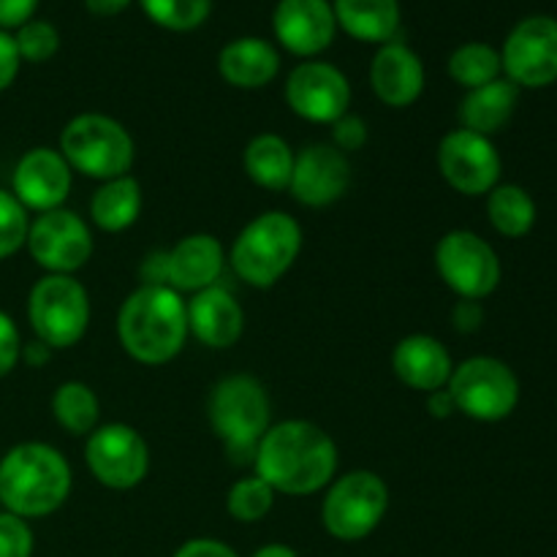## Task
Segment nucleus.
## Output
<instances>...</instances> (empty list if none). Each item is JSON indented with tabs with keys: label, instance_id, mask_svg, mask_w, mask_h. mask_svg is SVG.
<instances>
[{
	"label": "nucleus",
	"instance_id": "33",
	"mask_svg": "<svg viewBox=\"0 0 557 557\" xmlns=\"http://www.w3.org/2000/svg\"><path fill=\"white\" fill-rule=\"evenodd\" d=\"M14 41L22 60H27V63H47V60L58 54L60 33L47 20H27L25 25L16 27Z\"/></svg>",
	"mask_w": 557,
	"mask_h": 557
},
{
	"label": "nucleus",
	"instance_id": "5",
	"mask_svg": "<svg viewBox=\"0 0 557 557\" xmlns=\"http://www.w3.org/2000/svg\"><path fill=\"white\" fill-rule=\"evenodd\" d=\"M207 417L228 455L237 460L250 455L253 460L256 446L272 428V403L256 375L234 373L212 386Z\"/></svg>",
	"mask_w": 557,
	"mask_h": 557
},
{
	"label": "nucleus",
	"instance_id": "16",
	"mask_svg": "<svg viewBox=\"0 0 557 557\" xmlns=\"http://www.w3.org/2000/svg\"><path fill=\"white\" fill-rule=\"evenodd\" d=\"M74 172L52 147H33L16 161L14 177H11V194L16 196L27 212L60 210L71 194Z\"/></svg>",
	"mask_w": 557,
	"mask_h": 557
},
{
	"label": "nucleus",
	"instance_id": "39",
	"mask_svg": "<svg viewBox=\"0 0 557 557\" xmlns=\"http://www.w3.org/2000/svg\"><path fill=\"white\" fill-rule=\"evenodd\" d=\"M38 0H0V30H16L33 20Z\"/></svg>",
	"mask_w": 557,
	"mask_h": 557
},
{
	"label": "nucleus",
	"instance_id": "4",
	"mask_svg": "<svg viewBox=\"0 0 557 557\" xmlns=\"http://www.w3.org/2000/svg\"><path fill=\"white\" fill-rule=\"evenodd\" d=\"M302 250V226L283 210L256 215L234 239L228 264L234 275L253 288H272L283 281Z\"/></svg>",
	"mask_w": 557,
	"mask_h": 557
},
{
	"label": "nucleus",
	"instance_id": "15",
	"mask_svg": "<svg viewBox=\"0 0 557 557\" xmlns=\"http://www.w3.org/2000/svg\"><path fill=\"white\" fill-rule=\"evenodd\" d=\"M286 103L308 123L332 125L351 107V82L337 65L324 60H305L288 74Z\"/></svg>",
	"mask_w": 557,
	"mask_h": 557
},
{
	"label": "nucleus",
	"instance_id": "38",
	"mask_svg": "<svg viewBox=\"0 0 557 557\" xmlns=\"http://www.w3.org/2000/svg\"><path fill=\"white\" fill-rule=\"evenodd\" d=\"M20 49H16L14 36L9 30H0V92L9 90L14 85L16 74H20Z\"/></svg>",
	"mask_w": 557,
	"mask_h": 557
},
{
	"label": "nucleus",
	"instance_id": "2",
	"mask_svg": "<svg viewBox=\"0 0 557 557\" xmlns=\"http://www.w3.org/2000/svg\"><path fill=\"white\" fill-rule=\"evenodd\" d=\"M114 330L134 362L158 368L172 362L188 343V302L174 288L141 283L120 305Z\"/></svg>",
	"mask_w": 557,
	"mask_h": 557
},
{
	"label": "nucleus",
	"instance_id": "30",
	"mask_svg": "<svg viewBox=\"0 0 557 557\" xmlns=\"http://www.w3.org/2000/svg\"><path fill=\"white\" fill-rule=\"evenodd\" d=\"M446 71H449V76L460 87H466V90H476V87L500 79V74H504V65H500V49L490 47V44L484 41L460 44V47L449 54Z\"/></svg>",
	"mask_w": 557,
	"mask_h": 557
},
{
	"label": "nucleus",
	"instance_id": "26",
	"mask_svg": "<svg viewBox=\"0 0 557 557\" xmlns=\"http://www.w3.org/2000/svg\"><path fill=\"white\" fill-rule=\"evenodd\" d=\"M141 207H145V194L139 180L123 174L98 185L90 199V218L101 232L120 234L139 221Z\"/></svg>",
	"mask_w": 557,
	"mask_h": 557
},
{
	"label": "nucleus",
	"instance_id": "24",
	"mask_svg": "<svg viewBox=\"0 0 557 557\" xmlns=\"http://www.w3.org/2000/svg\"><path fill=\"white\" fill-rule=\"evenodd\" d=\"M517 103H520V87L506 79V76L476 87V90H468L460 103V112H457L460 128L493 139L498 131H504L511 123Z\"/></svg>",
	"mask_w": 557,
	"mask_h": 557
},
{
	"label": "nucleus",
	"instance_id": "8",
	"mask_svg": "<svg viewBox=\"0 0 557 557\" xmlns=\"http://www.w3.org/2000/svg\"><path fill=\"white\" fill-rule=\"evenodd\" d=\"M27 321L52 351L76 346L90 326V294L74 275H44L27 297Z\"/></svg>",
	"mask_w": 557,
	"mask_h": 557
},
{
	"label": "nucleus",
	"instance_id": "7",
	"mask_svg": "<svg viewBox=\"0 0 557 557\" xmlns=\"http://www.w3.org/2000/svg\"><path fill=\"white\" fill-rule=\"evenodd\" d=\"M389 487L373 471H348L332 479L321 504V522L337 542H362L384 522Z\"/></svg>",
	"mask_w": 557,
	"mask_h": 557
},
{
	"label": "nucleus",
	"instance_id": "28",
	"mask_svg": "<svg viewBox=\"0 0 557 557\" xmlns=\"http://www.w3.org/2000/svg\"><path fill=\"white\" fill-rule=\"evenodd\" d=\"M487 218L490 226L506 239L528 237L536 226V201L522 185L498 183L487 194Z\"/></svg>",
	"mask_w": 557,
	"mask_h": 557
},
{
	"label": "nucleus",
	"instance_id": "20",
	"mask_svg": "<svg viewBox=\"0 0 557 557\" xmlns=\"http://www.w3.org/2000/svg\"><path fill=\"white\" fill-rule=\"evenodd\" d=\"M223 264H226V253L212 234H188L163 253L166 286L177 294H199L218 286Z\"/></svg>",
	"mask_w": 557,
	"mask_h": 557
},
{
	"label": "nucleus",
	"instance_id": "44",
	"mask_svg": "<svg viewBox=\"0 0 557 557\" xmlns=\"http://www.w3.org/2000/svg\"><path fill=\"white\" fill-rule=\"evenodd\" d=\"M134 0H85L87 11L96 16H117L123 14Z\"/></svg>",
	"mask_w": 557,
	"mask_h": 557
},
{
	"label": "nucleus",
	"instance_id": "27",
	"mask_svg": "<svg viewBox=\"0 0 557 557\" xmlns=\"http://www.w3.org/2000/svg\"><path fill=\"white\" fill-rule=\"evenodd\" d=\"M294 161H297V152L277 134L253 136L243 156L245 174L264 190H288Z\"/></svg>",
	"mask_w": 557,
	"mask_h": 557
},
{
	"label": "nucleus",
	"instance_id": "12",
	"mask_svg": "<svg viewBox=\"0 0 557 557\" xmlns=\"http://www.w3.org/2000/svg\"><path fill=\"white\" fill-rule=\"evenodd\" d=\"M25 248L47 275H74L90 261L92 234L74 210L60 207L30 221Z\"/></svg>",
	"mask_w": 557,
	"mask_h": 557
},
{
	"label": "nucleus",
	"instance_id": "13",
	"mask_svg": "<svg viewBox=\"0 0 557 557\" xmlns=\"http://www.w3.org/2000/svg\"><path fill=\"white\" fill-rule=\"evenodd\" d=\"M506 79L517 87L542 90L557 82V20L547 14L525 16L511 27L500 49Z\"/></svg>",
	"mask_w": 557,
	"mask_h": 557
},
{
	"label": "nucleus",
	"instance_id": "11",
	"mask_svg": "<svg viewBox=\"0 0 557 557\" xmlns=\"http://www.w3.org/2000/svg\"><path fill=\"white\" fill-rule=\"evenodd\" d=\"M85 462L98 484L125 493L139 487L150 473V446L131 424H98L87 435Z\"/></svg>",
	"mask_w": 557,
	"mask_h": 557
},
{
	"label": "nucleus",
	"instance_id": "1",
	"mask_svg": "<svg viewBox=\"0 0 557 557\" xmlns=\"http://www.w3.org/2000/svg\"><path fill=\"white\" fill-rule=\"evenodd\" d=\"M256 476L277 495H313L330 487L337 473V446L332 435L308 419L272 424L253 455Z\"/></svg>",
	"mask_w": 557,
	"mask_h": 557
},
{
	"label": "nucleus",
	"instance_id": "43",
	"mask_svg": "<svg viewBox=\"0 0 557 557\" xmlns=\"http://www.w3.org/2000/svg\"><path fill=\"white\" fill-rule=\"evenodd\" d=\"M49 359H52V348L47 346V343L41 341H33V343H22V359L20 362H25L27 368H44V364H49Z\"/></svg>",
	"mask_w": 557,
	"mask_h": 557
},
{
	"label": "nucleus",
	"instance_id": "34",
	"mask_svg": "<svg viewBox=\"0 0 557 557\" xmlns=\"http://www.w3.org/2000/svg\"><path fill=\"white\" fill-rule=\"evenodd\" d=\"M27 228H30V218L25 207L16 201L11 190L0 188V261L11 259L25 248Z\"/></svg>",
	"mask_w": 557,
	"mask_h": 557
},
{
	"label": "nucleus",
	"instance_id": "35",
	"mask_svg": "<svg viewBox=\"0 0 557 557\" xmlns=\"http://www.w3.org/2000/svg\"><path fill=\"white\" fill-rule=\"evenodd\" d=\"M33 531L27 520L0 511V557H33Z\"/></svg>",
	"mask_w": 557,
	"mask_h": 557
},
{
	"label": "nucleus",
	"instance_id": "6",
	"mask_svg": "<svg viewBox=\"0 0 557 557\" xmlns=\"http://www.w3.org/2000/svg\"><path fill=\"white\" fill-rule=\"evenodd\" d=\"M60 156L71 172L107 183L131 172L136 145L120 120L101 112H82L65 123L60 134Z\"/></svg>",
	"mask_w": 557,
	"mask_h": 557
},
{
	"label": "nucleus",
	"instance_id": "25",
	"mask_svg": "<svg viewBox=\"0 0 557 557\" xmlns=\"http://www.w3.org/2000/svg\"><path fill=\"white\" fill-rule=\"evenodd\" d=\"M337 27L364 44H389L400 30V0H332Z\"/></svg>",
	"mask_w": 557,
	"mask_h": 557
},
{
	"label": "nucleus",
	"instance_id": "31",
	"mask_svg": "<svg viewBox=\"0 0 557 557\" xmlns=\"http://www.w3.org/2000/svg\"><path fill=\"white\" fill-rule=\"evenodd\" d=\"M275 490L264 482L261 476H245L228 487L226 493V511L232 520L243 522V525H253L261 522L275 506Z\"/></svg>",
	"mask_w": 557,
	"mask_h": 557
},
{
	"label": "nucleus",
	"instance_id": "45",
	"mask_svg": "<svg viewBox=\"0 0 557 557\" xmlns=\"http://www.w3.org/2000/svg\"><path fill=\"white\" fill-rule=\"evenodd\" d=\"M253 557H299L288 544H267V547L256 549Z\"/></svg>",
	"mask_w": 557,
	"mask_h": 557
},
{
	"label": "nucleus",
	"instance_id": "18",
	"mask_svg": "<svg viewBox=\"0 0 557 557\" xmlns=\"http://www.w3.org/2000/svg\"><path fill=\"white\" fill-rule=\"evenodd\" d=\"M272 33L286 52L315 60L332 47L337 33L332 0H277L272 11Z\"/></svg>",
	"mask_w": 557,
	"mask_h": 557
},
{
	"label": "nucleus",
	"instance_id": "36",
	"mask_svg": "<svg viewBox=\"0 0 557 557\" xmlns=\"http://www.w3.org/2000/svg\"><path fill=\"white\" fill-rule=\"evenodd\" d=\"M364 141H368V123H364L359 114L346 112L341 120L332 123V147H337L341 152H357L362 150Z\"/></svg>",
	"mask_w": 557,
	"mask_h": 557
},
{
	"label": "nucleus",
	"instance_id": "22",
	"mask_svg": "<svg viewBox=\"0 0 557 557\" xmlns=\"http://www.w3.org/2000/svg\"><path fill=\"white\" fill-rule=\"evenodd\" d=\"M392 370L408 389L430 395L444 389L451 379V354L438 337L433 335H408L392 351Z\"/></svg>",
	"mask_w": 557,
	"mask_h": 557
},
{
	"label": "nucleus",
	"instance_id": "41",
	"mask_svg": "<svg viewBox=\"0 0 557 557\" xmlns=\"http://www.w3.org/2000/svg\"><path fill=\"white\" fill-rule=\"evenodd\" d=\"M174 557H239L228 544L218 539H190L174 553Z\"/></svg>",
	"mask_w": 557,
	"mask_h": 557
},
{
	"label": "nucleus",
	"instance_id": "9",
	"mask_svg": "<svg viewBox=\"0 0 557 557\" xmlns=\"http://www.w3.org/2000/svg\"><path fill=\"white\" fill-rule=\"evenodd\" d=\"M446 389L457 411L476 422H504L520 406V379L495 357H468L455 364Z\"/></svg>",
	"mask_w": 557,
	"mask_h": 557
},
{
	"label": "nucleus",
	"instance_id": "29",
	"mask_svg": "<svg viewBox=\"0 0 557 557\" xmlns=\"http://www.w3.org/2000/svg\"><path fill=\"white\" fill-rule=\"evenodd\" d=\"M52 417L69 435L87 438L101 422V400L85 381H65L52 395Z\"/></svg>",
	"mask_w": 557,
	"mask_h": 557
},
{
	"label": "nucleus",
	"instance_id": "32",
	"mask_svg": "<svg viewBox=\"0 0 557 557\" xmlns=\"http://www.w3.org/2000/svg\"><path fill=\"white\" fill-rule=\"evenodd\" d=\"M139 5L147 20L174 33L196 30L212 11V0H139Z\"/></svg>",
	"mask_w": 557,
	"mask_h": 557
},
{
	"label": "nucleus",
	"instance_id": "14",
	"mask_svg": "<svg viewBox=\"0 0 557 557\" xmlns=\"http://www.w3.org/2000/svg\"><path fill=\"white\" fill-rule=\"evenodd\" d=\"M438 172L457 194L487 196L500 183L504 161L490 136L455 128L438 145Z\"/></svg>",
	"mask_w": 557,
	"mask_h": 557
},
{
	"label": "nucleus",
	"instance_id": "17",
	"mask_svg": "<svg viewBox=\"0 0 557 557\" xmlns=\"http://www.w3.org/2000/svg\"><path fill=\"white\" fill-rule=\"evenodd\" d=\"M348 185H351V161L346 152L332 145H321V141L297 152L292 183H288V194L294 196V201L321 210L341 201Z\"/></svg>",
	"mask_w": 557,
	"mask_h": 557
},
{
	"label": "nucleus",
	"instance_id": "42",
	"mask_svg": "<svg viewBox=\"0 0 557 557\" xmlns=\"http://www.w3.org/2000/svg\"><path fill=\"white\" fill-rule=\"evenodd\" d=\"M457 408H455V400H451V395H449V389H435V392H430L428 395V413L433 419H449L451 413H455Z\"/></svg>",
	"mask_w": 557,
	"mask_h": 557
},
{
	"label": "nucleus",
	"instance_id": "21",
	"mask_svg": "<svg viewBox=\"0 0 557 557\" xmlns=\"http://www.w3.org/2000/svg\"><path fill=\"white\" fill-rule=\"evenodd\" d=\"M188 332L207 348L237 346L245 332V310L228 288L210 286L199 294H190L188 302Z\"/></svg>",
	"mask_w": 557,
	"mask_h": 557
},
{
	"label": "nucleus",
	"instance_id": "40",
	"mask_svg": "<svg viewBox=\"0 0 557 557\" xmlns=\"http://www.w3.org/2000/svg\"><path fill=\"white\" fill-rule=\"evenodd\" d=\"M451 324H455L457 332L462 335H471V332H479L484 324V308L482 302H473V299H460L451 310Z\"/></svg>",
	"mask_w": 557,
	"mask_h": 557
},
{
	"label": "nucleus",
	"instance_id": "23",
	"mask_svg": "<svg viewBox=\"0 0 557 557\" xmlns=\"http://www.w3.org/2000/svg\"><path fill=\"white\" fill-rule=\"evenodd\" d=\"M218 71L223 82L237 90H259L270 85L281 71V52L267 38H234L218 54Z\"/></svg>",
	"mask_w": 557,
	"mask_h": 557
},
{
	"label": "nucleus",
	"instance_id": "37",
	"mask_svg": "<svg viewBox=\"0 0 557 557\" xmlns=\"http://www.w3.org/2000/svg\"><path fill=\"white\" fill-rule=\"evenodd\" d=\"M22 359V335L14 319L0 310V379L11 373Z\"/></svg>",
	"mask_w": 557,
	"mask_h": 557
},
{
	"label": "nucleus",
	"instance_id": "3",
	"mask_svg": "<svg viewBox=\"0 0 557 557\" xmlns=\"http://www.w3.org/2000/svg\"><path fill=\"white\" fill-rule=\"evenodd\" d=\"M74 473L63 451L41 441L16 444L0 457V504L22 520L49 517L69 500Z\"/></svg>",
	"mask_w": 557,
	"mask_h": 557
},
{
	"label": "nucleus",
	"instance_id": "10",
	"mask_svg": "<svg viewBox=\"0 0 557 557\" xmlns=\"http://www.w3.org/2000/svg\"><path fill=\"white\" fill-rule=\"evenodd\" d=\"M435 270L457 297L473 299V302L487 299L500 286V275H504L493 245L468 228H451L438 239Z\"/></svg>",
	"mask_w": 557,
	"mask_h": 557
},
{
	"label": "nucleus",
	"instance_id": "19",
	"mask_svg": "<svg viewBox=\"0 0 557 557\" xmlns=\"http://www.w3.org/2000/svg\"><path fill=\"white\" fill-rule=\"evenodd\" d=\"M370 87L381 103L406 109L424 92V63L408 44H381L370 63Z\"/></svg>",
	"mask_w": 557,
	"mask_h": 557
}]
</instances>
